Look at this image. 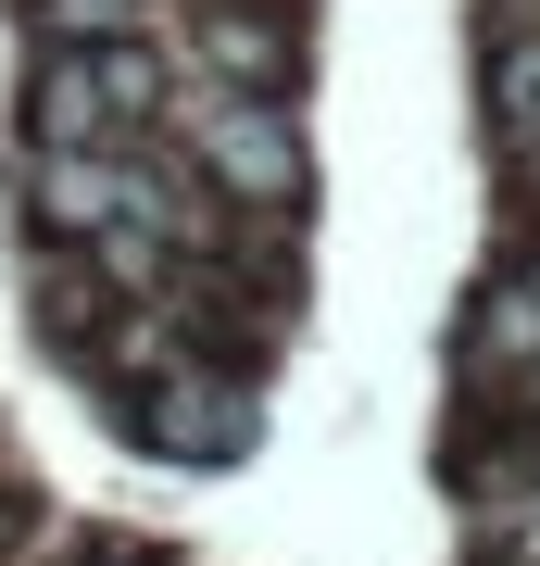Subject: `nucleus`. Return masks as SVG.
Listing matches in <instances>:
<instances>
[{"instance_id": "nucleus-1", "label": "nucleus", "mask_w": 540, "mask_h": 566, "mask_svg": "<svg viewBox=\"0 0 540 566\" xmlns=\"http://www.w3.org/2000/svg\"><path fill=\"white\" fill-rule=\"evenodd\" d=\"M25 114H39L51 164H114L139 126L163 114V63L139 39H100V51H51L39 88H25Z\"/></svg>"}, {"instance_id": "nucleus-2", "label": "nucleus", "mask_w": 540, "mask_h": 566, "mask_svg": "<svg viewBox=\"0 0 540 566\" xmlns=\"http://www.w3.org/2000/svg\"><path fill=\"white\" fill-rule=\"evenodd\" d=\"M189 139H201V164H214L240 202H264V214H289V202H301V139L277 126V102L201 88V102H189Z\"/></svg>"}, {"instance_id": "nucleus-3", "label": "nucleus", "mask_w": 540, "mask_h": 566, "mask_svg": "<svg viewBox=\"0 0 540 566\" xmlns=\"http://www.w3.org/2000/svg\"><path fill=\"white\" fill-rule=\"evenodd\" d=\"M139 441L214 465V453H240V441H252V403H240L226 378H177V390H163V416H139Z\"/></svg>"}, {"instance_id": "nucleus-4", "label": "nucleus", "mask_w": 540, "mask_h": 566, "mask_svg": "<svg viewBox=\"0 0 540 566\" xmlns=\"http://www.w3.org/2000/svg\"><path fill=\"white\" fill-rule=\"evenodd\" d=\"M490 139L516 177H540V39H502L490 51Z\"/></svg>"}, {"instance_id": "nucleus-5", "label": "nucleus", "mask_w": 540, "mask_h": 566, "mask_svg": "<svg viewBox=\"0 0 540 566\" xmlns=\"http://www.w3.org/2000/svg\"><path fill=\"white\" fill-rule=\"evenodd\" d=\"M201 51L240 76V102H277V76H289V39H277L264 13H214V25H201Z\"/></svg>"}, {"instance_id": "nucleus-6", "label": "nucleus", "mask_w": 540, "mask_h": 566, "mask_svg": "<svg viewBox=\"0 0 540 566\" xmlns=\"http://www.w3.org/2000/svg\"><path fill=\"white\" fill-rule=\"evenodd\" d=\"M39 13L63 25V51H100V39H126V13H139V0H39Z\"/></svg>"}, {"instance_id": "nucleus-7", "label": "nucleus", "mask_w": 540, "mask_h": 566, "mask_svg": "<svg viewBox=\"0 0 540 566\" xmlns=\"http://www.w3.org/2000/svg\"><path fill=\"white\" fill-rule=\"evenodd\" d=\"M490 566H540V516H490Z\"/></svg>"}]
</instances>
